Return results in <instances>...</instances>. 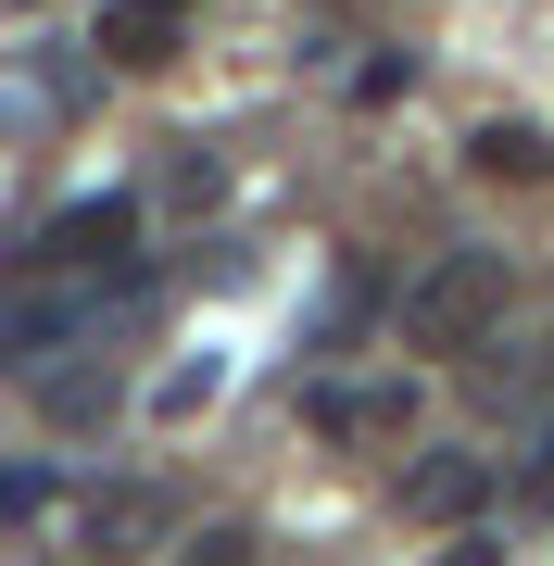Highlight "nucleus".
<instances>
[{"label":"nucleus","mask_w":554,"mask_h":566,"mask_svg":"<svg viewBox=\"0 0 554 566\" xmlns=\"http://www.w3.org/2000/svg\"><path fill=\"white\" fill-rule=\"evenodd\" d=\"M516 303V277H504V252H441L429 277L404 290V340L416 353H492V327Z\"/></svg>","instance_id":"f257e3e1"},{"label":"nucleus","mask_w":554,"mask_h":566,"mask_svg":"<svg viewBox=\"0 0 554 566\" xmlns=\"http://www.w3.org/2000/svg\"><path fill=\"white\" fill-rule=\"evenodd\" d=\"M126 240H139V189H88L76 214L39 227V252H25V264H39V290H102L114 264H126Z\"/></svg>","instance_id":"f03ea898"},{"label":"nucleus","mask_w":554,"mask_h":566,"mask_svg":"<svg viewBox=\"0 0 554 566\" xmlns=\"http://www.w3.org/2000/svg\"><path fill=\"white\" fill-rule=\"evenodd\" d=\"M76 542L88 554H151V542H165V491H151V479H102V491H76Z\"/></svg>","instance_id":"7ed1b4c3"},{"label":"nucleus","mask_w":554,"mask_h":566,"mask_svg":"<svg viewBox=\"0 0 554 566\" xmlns=\"http://www.w3.org/2000/svg\"><path fill=\"white\" fill-rule=\"evenodd\" d=\"M404 504H416V516H441V528H467L479 504H492V453H467V441L416 453V465H404Z\"/></svg>","instance_id":"20e7f679"},{"label":"nucleus","mask_w":554,"mask_h":566,"mask_svg":"<svg viewBox=\"0 0 554 566\" xmlns=\"http://www.w3.org/2000/svg\"><path fill=\"white\" fill-rule=\"evenodd\" d=\"M315 428H328V441H404V428H416V378H366V390H315V403H303Z\"/></svg>","instance_id":"39448f33"},{"label":"nucleus","mask_w":554,"mask_h":566,"mask_svg":"<svg viewBox=\"0 0 554 566\" xmlns=\"http://www.w3.org/2000/svg\"><path fill=\"white\" fill-rule=\"evenodd\" d=\"M177 25H189V0H102V63L151 76V63H177Z\"/></svg>","instance_id":"423d86ee"},{"label":"nucleus","mask_w":554,"mask_h":566,"mask_svg":"<svg viewBox=\"0 0 554 566\" xmlns=\"http://www.w3.org/2000/svg\"><path fill=\"white\" fill-rule=\"evenodd\" d=\"M467 164H479L492 189H542V177H554V139H542L530 114H492V126H467Z\"/></svg>","instance_id":"0eeeda50"},{"label":"nucleus","mask_w":554,"mask_h":566,"mask_svg":"<svg viewBox=\"0 0 554 566\" xmlns=\"http://www.w3.org/2000/svg\"><path fill=\"white\" fill-rule=\"evenodd\" d=\"M542 390H554V327H542V340H504L492 365H479V403H492V416L542 403Z\"/></svg>","instance_id":"6e6552de"},{"label":"nucleus","mask_w":554,"mask_h":566,"mask_svg":"<svg viewBox=\"0 0 554 566\" xmlns=\"http://www.w3.org/2000/svg\"><path fill=\"white\" fill-rule=\"evenodd\" d=\"M39 403L88 428V416H114V378H102V365H51V378H39Z\"/></svg>","instance_id":"1a4fd4ad"},{"label":"nucleus","mask_w":554,"mask_h":566,"mask_svg":"<svg viewBox=\"0 0 554 566\" xmlns=\"http://www.w3.org/2000/svg\"><path fill=\"white\" fill-rule=\"evenodd\" d=\"M516 504H530V516H554V416L530 428V453H516Z\"/></svg>","instance_id":"9d476101"},{"label":"nucleus","mask_w":554,"mask_h":566,"mask_svg":"<svg viewBox=\"0 0 554 566\" xmlns=\"http://www.w3.org/2000/svg\"><path fill=\"white\" fill-rule=\"evenodd\" d=\"M165 202H177V214H202V202H227V164H215V151H189L177 177H165Z\"/></svg>","instance_id":"9b49d317"},{"label":"nucleus","mask_w":554,"mask_h":566,"mask_svg":"<svg viewBox=\"0 0 554 566\" xmlns=\"http://www.w3.org/2000/svg\"><path fill=\"white\" fill-rule=\"evenodd\" d=\"M404 76H416L404 51H378V63H353V102H404Z\"/></svg>","instance_id":"f8f14e48"},{"label":"nucleus","mask_w":554,"mask_h":566,"mask_svg":"<svg viewBox=\"0 0 554 566\" xmlns=\"http://www.w3.org/2000/svg\"><path fill=\"white\" fill-rule=\"evenodd\" d=\"M51 504V465H0V516H39Z\"/></svg>","instance_id":"ddd939ff"},{"label":"nucleus","mask_w":554,"mask_h":566,"mask_svg":"<svg viewBox=\"0 0 554 566\" xmlns=\"http://www.w3.org/2000/svg\"><path fill=\"white\" fill-rule=\"evenodd\" d=\"M177 566H252V528H202V542H189Z\"/></svg>","instance_id":"4468645a"},{"label":"nucleus","mask_w":554,"mask_h":566,"mask_svg":"<svg viewBox=\"0 0 554 566\" xmlns=\"http://www.w3.org/2000/svg\"><path fill=\"white\" fill-rule=\"evenodd\" d=\"M441 566H504V554H492V542H479V528H467V542H453V554H441Z\"/></svg>","instance_id":"2eb2a0df"}]
</instances>
